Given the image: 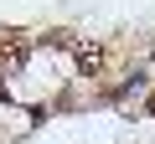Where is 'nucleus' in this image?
Segmentation results:
<instances>
[{"label":"nucleus","mask_w":155,"mask_h":144,"mask_svg":"<svg viewBox=\"0 0 155 144\" xmlns=\"http://www.w3.org/2000/svg\"><path fill=\"white\" fill-rule=\"evenodd\" d=\"M72 57H78V72H83V77H98L104 72V46H93V41H78Z\"/></svg>","instance_id":"nucleus-1"},{"label":"nucleus","mask_w":155,"mask_h":144,"mask_svg":"<svg viewBox=\"0 0 155 144\" xmlns=\"http://www.w3.org/2000/svg\"><path fill=\"white\" fill-rule=\"evenodd\" d=\"M150 113H155V93H150Z\"/></svg>","instance_id":"nucleus-3"},{"label":"nucleus","mask_w":155,"mask_h":144,"mask_svg":"<svg viewBox=\"0 0 155 144\" xmlns=\"http://www.w3.org/2000/svg\"><path fill=\"white\" fill-rule=\"evenodd\" d=\"M21 57H26L21 41H0V77H11V72L21 67Z\"/></svg>","instance_id":"nucleus-2"}]
</instances>
